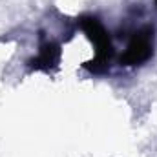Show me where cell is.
<instances>
[{
  "label": "cell",
  "mask_w": 157,
  "mask_h": 157,
  "mask_svg": "<svg viewBox=\"0 0 157 157\" xmlns=\"http://www.w3.org/2000/svg\"><path fill=\"white\" fill-rule=\"evenodd\" d=\"M80 29L86 33L88 40L95 46V57L84 64V68L91 73H104L110 68V60L113 55V44L110 39V33L102 26V22L93 15H84L78 18Z\"/></svg>",
  "instance_id": "cell-1"
},
{
  "label": "cell",
  "mask_w": 157,
  "mask_h": 157,
  "mask_svg": "<svg viewBox=\"0 0 157 157\" xmlns=\"http://www.w3.org/2000/svg\"><path fill=\"white\" fill-rule=\"evenodd\" d=\"M154 40H155L154 28L144 26L137 29L132 35L124 53L121 55V64L132 68V66H141L146 60H150L154 55Z\"/></svg>",
  "instance_id": "cell-2"
},
{
  "label": "cell",
  "mask_w": 157,
  "mask_h": 157,
  "mask_svg": "<svg viewBox=\"0 0 157 157\" xmlns=\"http://www.w3.org/2000/svg\"><path fill=\"white\" fill-rule=\"evenodd\" d=\"M59 62H60V46L51 40H44L39 48V55L29 60V66L33 70L49 71V70H55Z\"/></svg>",
  "instance_id": "cell-3"
},
{
  "label": "cell",
  "mask_w": 157,
  "mask_h": 157,
  "mask_svg": "<svg viewBox=\"0 0 157 157\" xmlns=\"http://www.w3.org/2000/svg\"><path fill=\"white\" fill-rule=\"evenodd\" d=\"M155 2H157V0H155Z\"/></svg>",
  "instance_id": "cell-4"
}]
</instances>
